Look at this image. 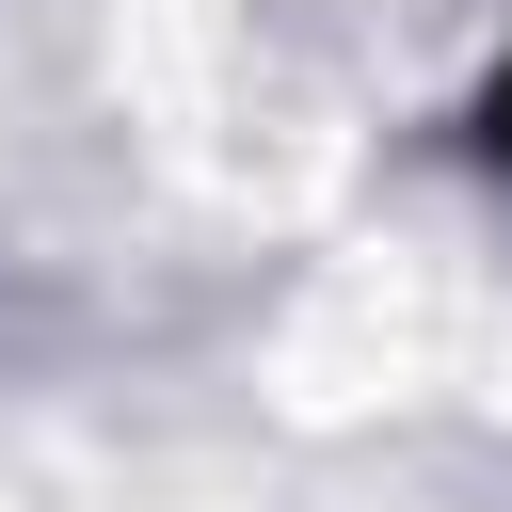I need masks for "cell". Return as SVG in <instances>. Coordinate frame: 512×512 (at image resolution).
I'll return each mask as SVG.
<instances>
[{
    "label": "cell",
    "instance_id": "6da1fadb",
    "mask_svg": "<svg viewBox=\"0 0 512 512\" xmlns=\"http://www.w3.org/2000/svg\"><path fill=\"white\" fill-rule=\"evenodd\" d=\"M496 160H512V80H496Z\"/></svg>",
    "mask_w": 512,
    "mask_h": 512
}]
</instances>
